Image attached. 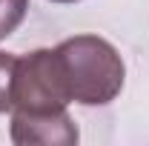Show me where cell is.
Returning a JSON list of instances; mask_svg holds the SVG:
<instances>
[{
    "instance_id": "1",
    "label": "cell",
    "mask_w": 149,
    "mask_h": 146,
    "mask_svg": "<svg viewBox=\"0 0 149 146\" xmlns=\"http://www.w3.org/2000/svg\"><path fill=\"white\" fill-rule=\"evenodd\" d=\"M55 55L69 100L83 106H106L120 95L126 66L109 40L97 35H74L57 43Z\"/></svg>"
},
{
    "instance_id": "6",
    "label": "cell",
    "mask_w": 149,
    "mask_h": 146,
    "mask_svg": "<svg viewBox=\"0 0 149 146\" xmlns=\"http://www.w3.org/2000/svg\"><path fill=\"white\" fill-rule=\"evenodd\" d=\"M52 3H77V0H52Z\"/></svg>"
},
{
    "instance_id": "5",
    "label": "cell",
    "mask_w": 149,
    "mask_h": 146,
    "mask_svg": "<svg viewBox=\"0 0 149 146\" xmlns=\"http://www.w3.org/2000/svg\"><path fill=\"white\" fill-rule=\"evenodd\" d=\"M15 66L17 55L0 52V115L12 112V86H15Z\"/></svg>"
},
{
    "instance_id": "2",
    "label": "cell",
    "mask_w": 149,
    "mask_h": 146,
    "mask_svg": "<svg viewBox=\"0 0 149 146\" xmlns=\"http://www.w3.org/2000/svg\"><path fill=\"white\" fill-rule=\"evenodd\" d=\"M69 100V92L63 83V74L57 66L55 49H35L29 55L17 57L15 66V86H12V112H46L63 109Z\"/></svg>"
},
{
    "instance_id": "3",
    "label": "cell",
    "mask_w": 149,
    "mask_h": 146,
    "mask_svg": "<svg viewBox=\"0 0 149 146\" xmlns=\"http://www.w3.org/2000/svg\"><path fill=\"white\" fill-rule=\"evenodd\" d=\"M77 126L63 109H46V112H12V140L20 146L29 143H46V146H72L77 143Z\"/></svg>"
},
{
    "instance_id": "4",
    "label": "cell",
    "mask_w": 149,
    "mask_h": 146,
    "mask_svg": "<svg viewBox=\"0 0 149 146\" xmlns=\"http://www.w3.org/2000/svg\"><path fill=\"white\" fill-rule=\"evenodd\" d=\"M29 12V0H0V40L17 29Z\"/></svg>"
}]
</instances>
